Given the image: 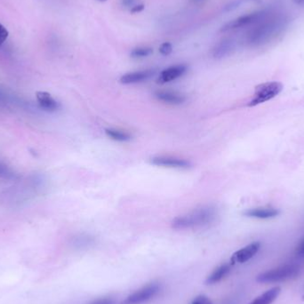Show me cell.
I'll return each instance as SVG.
<instances>
[{
  "mask_svg": "<svg viewBox=\"0 0 304 304\" xmlns=\"http://www.w3.org/2000/svg\"><path fill=\"white\" fill-rule=\"evenodd\" d=\"M300 269L293 264H286L262 272L257 276V281L263 284L278 283L293 279L299 275Z\"/></svg>",
  "mask_w": 304,
  "mask_h": 304,
  "instance_id": "obj_3",
  "label": "cell"
},
{
  "mask_svg": "<svg viewBox=\"0 0 304 304\" xmlns=\"http://www.w3.org/2000/svg\"><path fill=\"white\" fill-rule=\"evenodd\" d=\"M186 72V65L178 64L171 66L161 72L160 75L158 77V83L165 84V83L172 82L174 80H176L181 78L182 76L184 75Z\"/></svg>",
  "mask_w": 304,
  "mask_h": 304,
  "instance_id": "obj_9",
  "label": "cell"
},
{
  "mask_svg": "<svg viewBox=\"0 0 304 304\" xmlns=\"http://www.w3.org/2000/svg\"><path fill=\"white\" fill-rule=\"evenodd\" d=\"M216 210L213 207L197 208L186 215H180L174 219L172 227L175 229H189L208 225L215 221Z\"/></svg>",
  "mask_w": 304,
  "mask_h": 304,
  "instance_id": "obj_2",
  "label": "cell"
},
{
  "mask_svg": "<svg viewBox=\"0 0 304 304\" xmlns=\"http://www.w3.org/2000/svg\"><path fill=\"white\" fill-rule=\"evenodd\" d=\"M122 3L126 8H133L136 6V0H122Z\"/></svg>",
  "mask_w": 304,
  "mask_h": 304,
  "instance_id": "obj_24",
  "label": "cell"
},
{
  "mask_svg": "<svg viewBox=\"0 0 304 304\" xmlns=\"http://www.w3.org/2000/svg\"><path fill=\"white\" fill-rule=\"evenodd\" d=\"M154 74V70H144L139 72H130L122 76L120 78V83L124 85H131L143 82L150 79Z\"/></svg>",
  "mask_w": 304,
  "mask_h": 304,
  "instance_id": "obj_11",
  "label": "cell"
},
{
  "mask_svg": "<svg viewBox=\"0 0 304 304\" xmlns=\"http://www.w3.org/2000/svg\"><path fill=\"white\" fill-rule=\"evenodd\" d=\"M191 304H213L211 300L206 295H198L194 299Z\"/></svg>",
  "mask_w": 304,
  "mask_h": 304,
  "instance_id": "obj_20",
  "label": "cell"
},
{
  "mask_svg": "<svg viewBox=\"0 0 304 304\" xmlns=\"http://www.w3.org/2000/svg\"><path fill=\"white\" fill-rule=\"evenodd\" d=\"M195 3H201V2H203L205 0H193Z\"/></svg>",
  "mask_w": 304,
  "mask_h": 304,
  "instance_id": "obj_28",
  "label": "cell"
},
{
  "mask_svg": "<svg viewBox=\"0 0 304 304\" xmlns=\"http://www.w3.org/2000/svg\"><path fill=\"white\" fill-rule=\"evenodd\" d=\"M269 13L271 12L268 10H260V11L253 12L250 14L242 15V16H240L228 23H226L221 30L222 32H226L229 30H235V29L254 26V24H256L261 21L262 19H264Z\"/></svg>",
  "mask_w": 304,
  "mask_h": 304,
  "instance_id": "obj_5",
  "label": "cell"
},
{
  "mask_svg": "<svg viewBox=\"0 0 304 304\" xmlns=\"http://www.w3.org/2000/svg\"><path fill=\"white\" fill-rule=\"evenodd\" d=\"M151 164L163 167L170 168L186 169L190 166V162L183 158L170 157V156H158L151 158Z\"/></svg>",
  "mask_w": 304,
  "mask_h": 304,
  "instance_id": "obj_7",
  "label": "cell"
},
{
  "mask_svg": "<svg viewBox=\"0 0 304 304\" xmlns=\"http://www.w3.org/2000/svg\"><path fill=\"white\" fill-rule=\"evenodd\" d=\"M8 30L5 28L4 26L0 23V46L4 43L8 38Z\"/></svg>",
  "mask_w": 304,
  "mask_h": 304,
  "instance_id": "obj_23",
  "label": "cell"
},
{
  "mask_svg": "<svg viewBox=\"0 0 304 304\" xmlns=\"http://www.w3.org/2000/svg\"><path fill=\"white\" fill-rule=\"evenodd\" d=\"M280 292H281V288L279 286L272 287L271 289L261 294L260 296L255 298L249 304H272L279 297Z\"/></svg>",
  "mask_w": 304,
  "mask_h": 304,
  "instance_id": "obj_16",
  "label": "cell"
},
{
  "mask_svg": "<svg viewBox=\"0 0 304 304\" xmlns=\"http://www.w3.org/2000/svg\"><path fill=\"white\" fill-rule=\"evenodd\" d=\"M297 254L300 255H304V240L300 242L296 249Z\"/></svg>",
  "mask_w": 304,
  "mask_h": 304,
  "instance_id": "obj_26",
  "label": "cell"
},
{
  "mask_svg": "<svg viewBox=\"0 0 304 304\" xmlns=\"http://www.w3.org/2000/svg\"><path fill=\"white\" fill-rule=\"evenodd\" d=\"M105 133L109 138H111V140L116 141V142H120V143L128 142L132 139V136L130 133L125 132V131H122V130H118V129H105Z\"/></svg>",
  "mask_w": 304,
  "mask_h": 304,
  "instance_id": "obj_17",
  "label": "cell"
},
{
  "mask_svg": "<svg viewBox=\"0 0 304 304\" xmlns=\"http://www.w3.org/2000/svg\"><path fill=\"white\" fill-rule=\"evenodd\" d=\"M99 1H102V2H103V1H106V0H99Z\"/></svg>",
  "mask_w": 304,
  "mask_h": 304,
  "instance_id": "obj_29",
  "label": "cell"
},
{
  "mask_svg": "<svg viewBox=\"0 0 304 304\" xmlns=\"http://www.w3.org/2000/svg\"><path fill=\"white\" fill-rule=\"evenodd\" d=\"M88 304H116V301L111 298H99L92 300Z\"/></svg>",
  "mask_w": 304,
  "mask_h": 304,
  "instance_id": "obj_22",
  "label": "cell"
},
{
  "mask_svg": "<svg viewBox=\"0 0 304 304\" xmlns=\"http://www.w3.org/2000/svg\"><path fill=\"white\" fill-rule=\"evenodd\" d=\"M173 52V46L172 44L169 43V42H165V43L162 44L160 47H159V53L162 55H169Z\"/></svg>",
  "mask_w": 304,
  "mask_h": 304,
  "instance_id": "obj_19",
  "label": "cell"
},
{
  "mask_svg": "<svg viewBox=\"0 0 304 304\" xmlns=\"http://www.w3.org/2000/svg\"><path fill=\"white\" fill-rule=\"evenodd\" d=\"M283 90V85L280 82L272 81L260 84L255 87L252 100L247 104L249 107H254L259 104L271 100L279 95Z\"/></svg>",
  "mask_w": 304,
  "mask_h": 304,
  "instance_id": "obj_4",
  "label": "cell"
},
{
  "mask_svg": "<svg viewBox=\"0 0 304 304\" xmlns=\"http://www.w3.org/2000/svg\"><path fill=\"white\" fill-rule=\"evenodd\" d=\"M287 20L283 15L269 13L264 19L254 24L245 37L249 47H260L271 42L286 29Z\"/></svg>",
  "mask_w": 304,
  "mask_h": 304,
  "instance_id": "obj_1",
  "label": "cell"
},
{
  "mask_svg": "<svg viewBox=\"0 0 304 304\" xmlns=\"http://www.w3.org/2000/svg\"><path fill=\"white\" fill-rule=\"evenodd\" d=\"M36 98L39 105L47 111H56L60 108V104L50 93L47 92H37Z\"/></svg>",
  "mask_w": 304,
  "mask_h": 304,
  "instance_id": "obj_13",
  "label": "cell"
},
{
  "mask_svg": "<svg viewBox=\"0 0 304 304\" xmlns=\"http://www.w3.org/2000/svg\"><path fill=\"white\" fill-rule=\"evenodd\" d=\"M234 49L235 42L232 40H222L213 49V56L215 59H222L232 54Z\"/></svg>",
  "mask_w": 304,
  "mask_h": 304,
  "instance_id": "obj_14",
  "label": "cell"
},
{
  "mask_svg": "<svg viewBox=\"0 0 304 304\" xmlns=\"http://www.w3.org/2000/svg\"><path fill=\"white\" fill-rule=\"evenodd\" d=\"M279 214L280 211L279 209L272 207L250 208L244 213V215L249 218L260 219V220L275 218Z\"/></svg>",
  "mask_w": 304,
  "mask_h": 304,
  "instance_id": "obj_10",
  "label": "cell"
},
{
  "mask_svg": "<svg viewBox=\"0 0 304 304\" xmlns=\"http://www.w3.org/2000/svg\"><path fill=\"white\" fill-rule=\"evenodd\" d=\"M152 53L153 50L150 47H137L131 52V56L132 58L140 59V58L148 57Z\"/></svg>",
  "mask_w": 304,
  "mask_h": 304,
  "instance_id": "obj_18",
  "label": "cell"
},
{
  "mask_svg": "<svg viewBox=\"0 0 304 304\" xmlns=\"http://www.w3.org/2000/svg\"><path fill=\"white\" fill-rule=\"evenodd\" d=\"M12 176V173L7 165L2 164L0 162V177L3 178H10Z\"/></svg>",
  "mask_w": 304,
  "mask_h": 304,
  "instance_id": "obj_21",
  "label": "cell"
},
{
  "mask_svg": "<svg viewBox=\"0 0 304 304\" xmlns=\"http://www.w3.org/2000/svg\"><path fill=\"white\" fill-rule=\"evenodd\" d=\"M230 271H231V267L229 263L220 265L207 278L205 281L206 285L213 286V285L222 281V279L228 276Z\"/></svg>",
  "mask_w": 304,
  "mask_h": 304,
  "instance_id": "obj_15",
  "label": "cell"
},
{
  "mask_svg": "<svg viewBox=\"0 0 304 304\" xmlns=\"http://www.w3.org/2000/svg\"><path fill=\"white\" fill-rule=\"evenodd\" d=\"M160 291V285L158 282H152L136 290V292L129 294L122 304H143L148 300L153 299Z\"/></svg>",
  "mask_w": 304,
  "mask_h": 304,
  "instance_id": "obj_6",
  "label": "cell"
},
{
  "mask_svg": "<svg viewBox=\"0 0 304 304\" xmlns=\"http://www.w3.org/2000/svg\"><path fill=\"white\" fill-rule=\"evenodd\" d=\"M154 96L162 103L171 105H179L186 100L184 95L172 91H157Z\"/></svg>",
  "mask_w": 304,
  "mask_h": 304,
  "instance_id": "obj_12",
  "label": "cell"
},
{
  "mask_svg": "<svg viewBox=\"0 0 304 304\" xmlns=\"http://www.w3.org/2000/svg\"><path fill=\"white\" fill-rule=\"evenodd\" d=\"M261 248L260 242H253L246 247L237 251L230 259L231 264L234 263H245L254 257Z\"/></svg>",
  "mask_w": 304,
  "mask_h": 304,
  "instance_id": "obj_8",
  "label": "cell"
},
{
  "mask_svg": "<svg viewBox=\"0 0 304 304\" xmlns=\"http://www.w3.org/2000/svg\"><path fill=\"white\" fill-rule=\"evenodd\" d=\"M293 1L297 5H304V0H293Z\"/></svg>",
  "mask_w": 304,
  "mask_h": 304,
  "instance_id": "obj_27",
  "label": "cell"
},
{
  "mask_svg": "<svg viewBox=\"0 0 304 304\" xmlns=\"http://www.w3.org/2000/svg\"><path fill=\"white\" fill-rule=\"evenodd\" d=\"M143 9H144L143 5H136L133 8H131V12L132 13H140V12L143 11Z\"/></svg>",
  "mask_w": 304,
  "mask_h": 304,
  "instance_id": "obj_25",
  "label": "cell"
}]
</instances>
